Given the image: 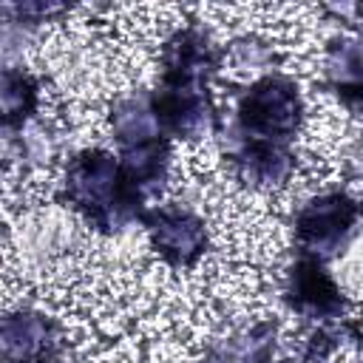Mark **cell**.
I'll list each match as a JSON object with an SVG mask.
<instances>
[{
  "label": "cell",
  "instance_id": "obj_8",
  "mask_svg": "<svg viewBox=\"0 0 363 363\" xmlns=\"http://www.w3.org/2000/svg\"><path fill=\"white\" fill-rule=\"evenodd\" d=\"M37 105V82L17 68H6L3 71V116H6V128L11 125H23V119L28 116V111Z\"/></svg>",
  "mask_w": 363,
  "mask_h": 363
},
{
  "label": "cell",
  "instance_id": "obj_5",
  "mask_svg": "<svg viewBox=\"0 0 363 363\" xmlns=\"http://www.w3.org/2000/svg\"><path fill=\"white\" fill-rule=\"evenodd\" d=\"M54 346V323L31 309H17L3 318V357L6 363H37Z\"/></svg>",
  "mask_w": 363,
  "mask_h": 363
},
{
  "label": "cell",
  "instance_id": "obj_4",
  "mask_svg": "<svg viewBox=\"0 0 363 363\" xmlns=\"http://www.w3.org/2000/svg\"><path fill=\"white\" fill-rule=\"evenodd\" d=\"M150 247L170 267H187L204 252V224L187 210H159L150 218Z\"/></svg>",
  "mask_w": 363,
  "mask_h": 363
},
{
  "label": "cell",
  "instance_id": "obj_1",
  "mask_svg": "<svg viewBox=\"0 0 363 363\" xmlns=\"http://www.w3.org/2000/svg\"><path fill=\"white\" fill-rule=\"evenodd\" d=\"M241 125L247 128V133H258V136H272V139H284L289 133H295L298 122H301V99L298 91L292 88V82L286 79H261L255 82L244 102H241Z\"/></svg>",
  "mask_w": 363,
  "mask_h": 363
},
{
  "label": "cell",
  "instance_id": "obj_7",
  "mask_svg": "<svg viewBox=\"0 0 363 363\" xmlns=\"http://www.w3.org/2000/svg\"><path fill=\"white\" fill-rule=\"evenodd\" d=\"M111 130L116 133V139L122 142H136L145 145L159 133V119L150 113V108H145L136 99H122L113 111H111Z\"/></svg>",
  "mask_w": 363,
  "mask_h": 363
},
{
  "label": "cell",
  "instance_id": "obj_6",
  "mask_svg": "<svg viewBox=\"0 0 363 363\" xmlns=\"http://www.w3.org/2000/svg\"><path fill=\"white\" fill-rule=\"evenodd\" d=\"M289 298L301 312H332L340 306L335 281L318 264H298L292 269Z\"/></svg>",
  "mask_w": 363,
  "mask_h": 363
},
{
  "label": "cell",
  "instance_id": "obj_2",
  "mask_svg": "<svg viewBox=\"0 0 363 363\" xmlns=\"http://www.w3.org/2000/svg\"><path fill=\"white\" fill-rule=\"evenodd\" d=\"M119 167L105 150H82L65 170V196L94 216L108 213V201L116 196Z\"/></svg>",
  "mask_w": 363,
  "mask_h": 363
},
{
  "label": "cell",
  "instance_id": "obj_3",
  "mask_svg": "<svg viewBox=\"0 0 363 363\" xmlns=\"http://www.w3.org/2000/svg\"><path fill=\"white\" fill-rule=\"evenodd\" d=\"M352 218H354V207L346 196L340 193H326L312 199L301 213H298V238L303 247H309L312 252H335L343 247L349 230H352Z\"/></svg>",
  "mask_w": 363,
  "mask_h": 363
}]
</instances>
